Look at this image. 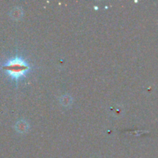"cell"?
I'll return each instance as SVG.
<instances>
[{
    "mask_svg": "<svg viewBox=\"0 0 158 158\" xmlns=\"http://www.w3.org/2000/svg\"><path fill=\"white\" fill-rule=\"evenodd\" d=\"M3 69L7 71L10 77L15 80H18L25 75L26 71L29 69V66L22 59L15 58L8 61L3 66Z\"/></svg>",
    "mask_w": 158,
    "mask_h": 158,
    "instance_id": "6da1fadb",
    "label": "cell"
}]
</instances>
